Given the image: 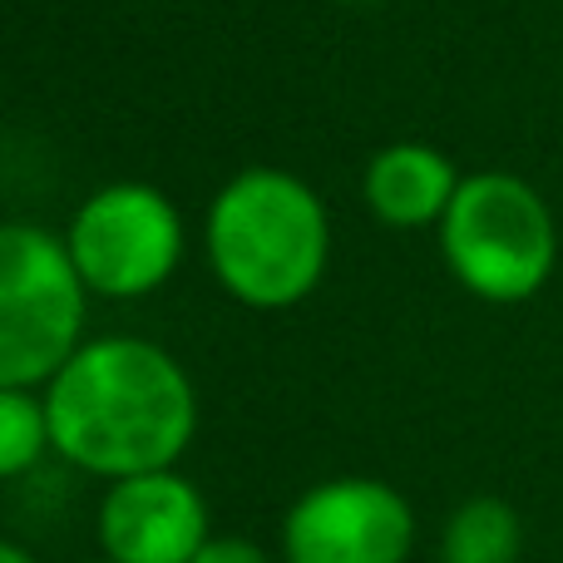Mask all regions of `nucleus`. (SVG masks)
I'll return each mask as SVG.
<instances>
[{"mask_svg":"<svg viewBox=\"0 0 563 563\" xmlns=\"http://www.w3.org/2000/svg\"><path fill=\"white\" fill-rule=\"evenodd\" d=\"M208 267L218 287L253 311H287L317 291L331 263L321 194L287 168H243L208 203Z\"/></svg>","mask_w":563,"mask_h":563,"instance_id":"2","label":"nucleus"},{"mask_svg":"<svg viewBox=\"0 0 563 563\" xmlns=\"http://www.w3.org/2000/svg\"><path fill=\"white\" fill-rule=\"evenodd\" d=\"M95 563H114V559H95Z\"/></svg>","mask_w":563,"mask_h":563,"instance_id":"13","label":"nucleus"},{"mask_svg":"<svg viewBox=\"0 0 563 563\" xmlns=\"http://www.w3.org/2000/svg\"><path fill=\"white\" fill-rule=\"evenodd\" d=\"M519 549H525V525H519L515 505L495 495L465 499L440 539L445 563H519Z\"/></svg>","mask_w":563,"mask_h":563,"instance_id":"9","label":"nucleus"},{"mask_svg":"<svg viewBox=\"0 0 563 563\" xmlns=\"http://www.w3.org/2000/svg\"><path fill=\"white\" fill-rule=\"evenodd\" d=\"M460 188V168L440 154L435 144H416L400 139L371 154L366 174H361V198L386 228H440L450 198Z\"/></svg>","mask_w":563,"mask_h":563,"instance_id":"8","label":"nucleus"},{"mask_svg":"<svg viewBox=\"0 0 563 563\" xmlns=\"http://www.w3.org/2000/svg\"><path fill=\"white\" fill-rule=\"evenodd\" d=\"M69 263L85 291L134 301L158 291L184 263V218L154 184H104L69 218Z\"/></svg>","mask_w":563,"mask_h":563,"instance_id":"5","label":"nucleus"},{"mask_svg":"<svg viewBox=\"0 0 563 563\" xmlns=\"http://www.w3.org/2000/svg\"><path fill=\"white\" fill-rule=\"evenodd\" d=\"M55 455L99 479L174 470L198 435V390L158 341L95 336L45 390Z\"/></svg>","mask_w":563,"mask_h":563,"instance_id":"1","label":"nucleus"},{"mask_svg":"<svg viewBox=\"0 0 563 563\" xmlns=\"http://www.w3.org/2000/svg\"><path fill=\"white\" fill-rule=\"evenodd\" d=\"M89 291L59 233L0 223V386L45 390L85 346Z\"/></svg>","mask_w":563,"mask_h":563,"instance_id":"4","label":"nucleus"},{"mask_svg":"<svg viewBox=\"0 0 563 563\" xmlns=\"http://www.w3.org/2000/svg\"><path fill=\"white\" fill-rule=\"evenodd\" d=\"M410 549L416 509L386 479H321L282 519V563H406Z\"/></svg>","mask_w":563,"mask_h":563,"instance_id":"6","label":"nucleus"},{"mask_svg":"<svg viewBox=\"0 0 563 563\" xmlns=\"http://www.w3.org/2000/svg\"><path fill=\"white\" fill-rule=\"evenodd\" d=\"M208 539V499L178 470L114 479L99 499V549L114 563H194Z\"/></svg>","mask_w":563,"mask_h":563,"instance_id":"7","label":"nucleus"},{"mask_svg":"<svg viewBox=\"0 0 563 563\" xmlns=\"http://www.w3.org/2000/svg\"><path fill=\"white\" fill-rule=\"evenodd\" d=\"M0 563H40V559L30 554V549H20V544H5V539H0Z\"/></svg>","mask_w":563,"mask_h":563,"instance_id":"12","label":"nucleus"},{"mask_svg":"<svg viewBox=\"0 0 563 563\" xmlns=\"http://www.w3.org/2000/svg\"><path fill=\"white\" fill-rule=\"evenodd\" d=\"M194 563H273V559H267L263 544H253V539H243V534H213L198 549Z\"/></svg>","mask_w":563,"mask_h":563,"instance_id":"11","label":"nucleus"},{"mask_svg":"<svg viewBox=\"0 0 563 563\" xmlns=\"http://www.w3.org/2000/svg\"><path fill=\"white\" fill-rule=\"evenodd\" d=\"M55 450L45 396L0 386V479H20Z\"/></svg>","mask_w":563,"mask_h":563,"instance_id":"10","label":"nucleus"},{"mask_svg":"<svg viewBox=\"0 0 563 563\" xmlns=\"http://www.w3.org/2000/svg\"><path fill=\"white\" fill-rule=\"evenodd\" d=\"M440 257L479 301L515 307L544 291L559 263V223L529 178L485 168L465 174L440 218Z\"/></svg>","mask_w":563,"mask_h":563,"instance_id":"3","label":"nucleus"}]
</instances>
